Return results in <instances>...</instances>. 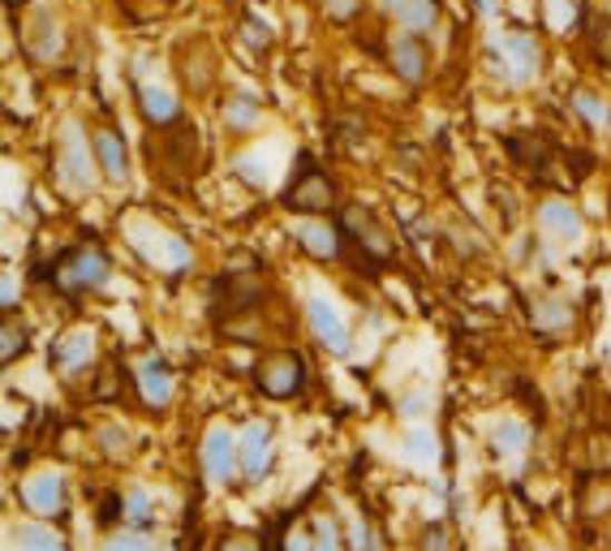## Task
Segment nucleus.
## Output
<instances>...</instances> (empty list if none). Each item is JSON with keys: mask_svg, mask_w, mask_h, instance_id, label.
Listing matches in <instances>:
<instances>
[{"mask_svg": "<svg viewBox=\"0 0 611 551\" xmlns=\"http://www.w3.org/2000/svg\"><path fill=\"white\" fill-rule=\"evenodd\" d=\"M341 242H345L349 259L362 272H375L380 263L392 259V237H387V228L366 207H345L341 211Z\"/></svg>", "mask_w": 611, "mask_h": 551, "instance_id": "obj_1", "label": "nucleus"}, {"mask_svg": "<svg viewBox=\"0 0 611 551\" xmlns=\"http://www.w3.org/2000/svg\"><path fill=\"white\" fill-rule=\"evenodd\" d=\"M108 272H112L108 250H99L96 242H87V246L65 250L61 263H52L48 281H52L61 293H87V289H99V285L108 281Z\"/></svg>", "mask_w": 611, "mask_h": 551, "instance_id": "obj_2", "label": "nucleus"}, {"mask_svg": "<svg viewBox=\"0 0 611 551\" xmlns=\"http://www.w3.org/2000/svg\"><path fill=\"white\" fill-rule=\"evenodd\" d=\"M255 384L267 392V396L285 401V396H297V392H302L306 366H302V357L293 354V350H276V354H267L255 366Z\"/></svg>", "mask_w": 611, "mask_h": 551, "instance_id": "obj_3", "label": "nucleus"}, {"mask_svg": "<svg viewBox=\"0 0 611 551\" xmlns=\"http://www.w3.org/2000/svg\"><path fill=\"white\" fill-rule=\"evenodd\" d=\"M263 302H267V285L258 281L255 272H228V276L216 281V319L258 311Z\"/></svg>", "mask_w": 611, "mask_h": 551, "instance_id": "obj_4", "label": "nucleus"}, {"mask_svg": "<svg viewBox=\"0 0 611 551\" xmlns=\"http://www.w3.org/2000/svg\"><path fill=\"white\" fill-rule=\"evenodd\" d=\"M285 207L302 211V216H323V211H332V207H336V186H332V177L319 173V168H302V173L289 181V190H285Z\"/></svg>", "mask_w": 611, "mask_h": 551, "instance_id": "obj_5", "label": "nucleus"}, {"mask_svg": "<svg viewBox=\"0 0 611 551\" xmlns=\"http://www.w3.org/2000/svg\"><path fill=\"white\" fill-rule=\"evenodd\" d=\"M237 461H242V474L258 483L267 470H272V426L263 419L246 422V431H242V444H237Z\"/></svg>", "mask_w": 611, "mask_h": 551, "instance_id": "obj_6", "label": "nucleus"}, {"mask_svg": "<svg viewBox=\"0 0 611 551\" xmlns=\"http://www.w3.org/2000/svg\"><path fill=\"white\" fill-rule=\"evenodd\" d=\"M22 504L31 509L35 518H57L65 504V483L61 474H35L22 483Z\"/></svg>", "mask_w": 611, "mask_h": 551, "instance_id": "obj_7", "label": "nucleus"}, {"mask_svg": "<svg viewBox=\"0 0 611 551\" xmlns=\"http://www.w3.org/2000/svg\"><path fill=\"white\" fill-rule=\"evenodd\" d=\"M91 147H96V160H99V173L108 177V181H126L129 177V156H126V142H121V134L112 130V126H99L96 138H91Z\"/></svg>", "mask_w": 611, "mask_h": 551, "instance_id": "obj_8", "label": "nucleus"}, {"mask_svg": "<svg viewBox=\"0 0 611 551\" xmlns=\"http://www.w3.org/2000/svg\"><path fill=\"white\" fill-rule=\"evenodd\" d=\"M233 461H237L233 435H228L225 426L207 431V440H203V474H207L211 483H225L228 474H233Z\"/></svg>", "mask_w": 611, "mask_h": 551, "instance_id": "obj_9", "label": "nucleus"}, {"mask_svg": "<svg viewBox=\"0 0 611 551\" xmlns=\"http://www.w3.org/2000/svg\"><path fill=\"white\" fill-rule=\"evenodd\" d=\"M311 327H315V336H319L332 354H349V332H345V324H341V315H336L332 302L311 297Z\"/></svg>", "mask_w": 611, "mask_h": 551, "instance_id": "obj_10", "label": "nucleus"}, {"mask_svg": "<svg viewBox=\"0 0 611 551\" xmlns=\"http://www.w3.org/2000/svg\"><path fill=\"white\" fill-rule=\"evenodd\" d=\"M134 384H138V396H142L151 410H164V405L173 401V371L164 366L160 357L142 362V366H138V375H134Z\"/></svg>", "mask_w": 611, "mask_h": 551, "instance_id": "obj_11", "label": "nucleus"}, {"mask_svg": "<svg viewBox=\"0 0 611 551\" xmlns=\"http://www.w3.org/2000/svg\"><path fill=\"white\" fill-rule=\"evenodd\" d=\"M91 350H96V341H91V332H65L61 341H57V350H52V366L69 375V371H82L87 362H91Z\"/></svg>", "mask_w": 611, "mask_h": 551, "instance_id": "obj_12", "label": "nucleus"}, {"mask_svg": "<svg viewBox=\"0 0 611 551\" xmlns=\"http://www.w3.org/2000/svg\"><path fill=\"white\" fill-rule=\"evenodd\" d=\"M22 43H27V52H31L35 61H52V57H57V48H61L57 22H52L48 13L27 18V27H22Z\"/></svg>", "mask_w": 611, "mask_h": 551, "instance_id": "obj_13", "label": "nucleus"}, {"mask_svg": "<svg viewBox=\"0 0 611 551\" xmlns=\"http://www.w3.org/2000/svg\"><path fill=\"white\" fill-rule=\"evenodd\" d=\"M392 69H396L405 82H422V73H426V48H422L414 35H396V39H392Z\"/></svg>", "mask_w": 611, "mask_h": 551, "instance_id": "obj_14", "label": "nucleus"}, {"mask_svg": "<svg viewBox=\"0 0 611 551\" xmlns=\"http://www.w3.org/2000/svg\"><path fill=\"white\" fill-rule=\"evenodd\" d=\"M181 73H186V87H190V91H207V87H211V73H216V52H211V43L194 39L190 52L181 57Z\"/></svg>", "mask_w": 611, "mask_h": 551, "instance_id": "obj_15", "label": "nucleus"}, {"mask_svg": "<svg viewBox=\"0 0 611 551\" xmlns=\"http://www.w3.org/2000/svg\"><path fill=\"white\" fill-rule=\"evenodd\" d=\"M530 319H534L539 332H569L573 327V311L564 302H555V297H534L530 302Z\"/></svg>", "mask_w": 611, "mask_h": 551, "instance_id": "obj_16", "label": "nucleus"}, {"mask_svg": "<svg viewBox=\"0 0 611 551\" xmlns=\"http://www.w3.org/2000/svg\"><path fill=\"white\" fill-rule=\"evenodd\" d=\"M138 104H142V117L151 121V126H168V121H177V96H168L160 87H142L138 91Z\"/></svg>", "mask_w": 611, "mask_h": 551, "instance_id": "obj_17", "label": "nucleus"}, {"mask_svg": "<svg viewBox=\"0 0 611 551\" xmlns=\"http://www.w3.org/2000/svg\"><path fill=\"white\" fill-rule=\"evenodd\" d=\"M543 228L548 233H555V237H564V242H573L581 233V220H578V211L569 207V203H560V198H551V203H543Z\"/></svg>", "mask_w": 611, "mask_h": 551, "instance_id": "obj_18", "label": "nucleus"}, {"mask_svg": "<svg viewBox=\"0 0 611 551\" xmlns=\"http://www.w3.org/2000/svg\"><path fill=\"white\" fill-rule=\"evenodd\" d=\"M65 177H69L73 190H91V164H87V151L78 142V130L65 142Z\"/></svg>", "mask_w": 611, "mask_h": 551, "instance_id": "obj_19", "label": "nucleus"}, {"mask_svg": "<svg viewBox=\"0 0 611 551\" xmlns=\"http://www.w3.org/2000/svg\"><path fill=\"white\" fill-rule=\"evenodd\" d=\"M302 246L319 259H336L341 250V228H323V225H306L302 228Z\"/></svg>", "mask_w": 611, "mask_h": 551, "instance_id": "obj_20", "label": "nucleus"}, {"mask_svg": "<svg viewBox=\"0 0 611 551\" xmlns=\"http://www.w3.org/2000/svg\"><path fill=\"white\" fill-rule=\"evenodd\" d=\"M581 465H585L590 474H611V431H599V435L585 440V456H581Z\"/></svg>", "mask_w": 611, "mask_h": 551, "instance_id": "obj_21", "label": "nucleus"}, {"mask_svg": "<svg viewBox=\"0 0 611 551\" xmlns=\"http://www.w3.org/2000/svg\"><path fill=\"white\" fill-rule=\"evenodd\" d=\"M384 13L392 18H401L405 27H431V4H422V0H384Z\"/></svg>", "mask_w": 611, "mask_h": 551, "instance_id": "obj_22", "label": "nucleus"}, {"mask_svg": "<svg viewBox=\"0 0 611 551\" xmlns=\"http://www.w3.org/2000/svg\"><path fill=\"white\" fill-rule=\"evenodd\" d=\"M509 52H513V66L521 78H530L539 66V52H534V39L530 35H509Z\"/></svg>", "mask_w": 611, "mask_h": 551, "instance_id": "obj_23", "label": "nucleus"}, {"mask_svg": "<svg viewBox=\"0 0 611 551\" xmlns=\"http://www.w3.org/2000/svg\"><path fill=\"white\" fill-rule=\"evenodd\" d=\"M27 324L22 319H4V336H0V354H4V362H13V357L27 354Z\"/></svg>", "mask_w": 611, "mask_h": 551, "instance_id": "obj_24", "label": "nucleus"}, {"mask_svg": "<svg viewBox=\"0 0 611 551\" xmlns=\"http://www.w3.org/2000/svg\"><path fill=\"white\" fill-rule=\"evenodd\" d=\"M18 548H22V551H65L61 539H57L52 530H43V525H31V530H22V534H18Z\"/></svg>", "mask_w": 611, "mask_h": 551, "instance_id": "obj_25", "label": "nucleus"}, {"mask_svg": "<svg viewBox=\"0 0 611 551\" xmlns=\"http://www.w3.org/2000/svg\"><path fill=\"white\" fill-rule=\"evenodd\" d=\"M573 108H578L590 126H603V121H608V104L599 96H590V91H578V96H573Z\"/></svg>", "mask_w": 611, "mask_h": 551, "instance_id": "obj_26", "label": "nucleus"}, {"mask_svg": "<svg viewBox=\"0 0 611 551\" xmlns=\"http://www.w3.org/2000/svg\"><path fill=\"white\" fill-rule=\"evenodd\" d=\"M104 551H151V539L142 530H126V534H112Z\"/></svg>", "mask_w": 611, "mask_h": 551, "instance_id": "obj_27", "label": "nucleus"}, {"mask_svg": "<svg viewBox=\"0 0 611 551\" xmlns=\"http://www.w3.org/2000/svg\"><path fill=\"white\" fill-rule=\"evenodd\" d=\"M126 518H129V525H138V530L151 521V500H147V491H134V495H129Z\"/></svg>", "mask_w": 611, "mask_h": 551, "instance_id": "obj_28", "label": "nucleus"}, {"mask_svg": "<svg viewBox=\"0 0 611 551\" xmlns=\"http://www.w3.org/2000/svg\"><path fill=\"white\" fill-rule=\"evenodd\" d=\"M311 551H341V539H336V525L323 518L315 521V548Z\"/></svg>", "mask_w": 611, "mask_h": 551, "instance_id": "obj_29", "label": "nucleus"}, {"mask_svg": "<svg viewBox=\"0 0 611 551\" xmlns=\"http://www.w3.org/2000/svg\"><path fill=\"white\" fill-rule=\"evenodd\" d=\"M220 551H263V539L258 534H225Z\"/></svg>", "mask_w": 611, "mask_h": 551, "instance_id": "obj_30", "label": "nucleus"}, {"mask_svg": "<svg viewBox=\"0 0 611 551\" xmlns=\"http://www.w3.org/2000/svg\"><path fill=\"white\" fill-rule=\"evenodd\" d=\"M255 104H246V99H233V104H228V121H233V126H250V121H255Z\"/></svg>", "mask_w": 611, "mask_h": 551, "instance_id": "obj_31", "label": "nucleus"}, {"mask_svg": "<svg viewBox=\"0 0 611 551\" xmlns=\"http://www.w3.org/2000/svg\"><path fill=\"white\" fill-rule=\"evenodd\" d=\"M444 548H449L444 525H426V534H422V551H444Z\"/></svg>", "mask_w": 611, "mask_h": 551, "instance_id": "obj_32", "label": "nucleus"}, {"mask_svg": "<svg viewBox=\"0 0 611 551\" xmlns=\"http://www.w3.org/2000/svg\"><path fill=\"white\" fill-rule=\"evenodd\" d=\"M495 444H500V449H521V444H525V431H521V426H500Z\"/></svg>", "mask_w": 611, "mask_h": 551, "instance_id": "obj_33", "label": "nucleus"}, {"mask_svg": "<svg viewBox=\"0 0 611 551\" xmlns=\"http://www.w3.org/2000/svg\"><path fill=\"white\" fill-rule=\"evenodd\" d=\"M117 518H121V495H108V500L99 504V521H104V525H112Z\"/></svg>", "mask_w": 611, "mask_h": 551, "instance_id": "obj_34", "label": "nucleus"}, {"mask_svg": "<svg viewBox=\"0 0 611 551\" xmlns=\"http://www.w3.org/2000/svg\"><path fill=\"white\" fill-rule=\"evenodd\" d=\"M479 4H483V9H495V0H479Z\"/></svg>", "mask_w": 611, "mask_h": 551, "instance_id": "obj_35", "label": "nucleus"}, {"mask_svg": "<svg viewBox=\"0 0 611 551\" xmlns=\"http://www.w3.org/2000/svg\"><path fill=\"white\" fill-rule=\"evenodd\" d=\"M9 4H22V0H9Z\"/></svg>", "mask_w": 611, "mask_h": 551, "instance_id": "obj_36", "label": "nucleus"}]
</instances>
